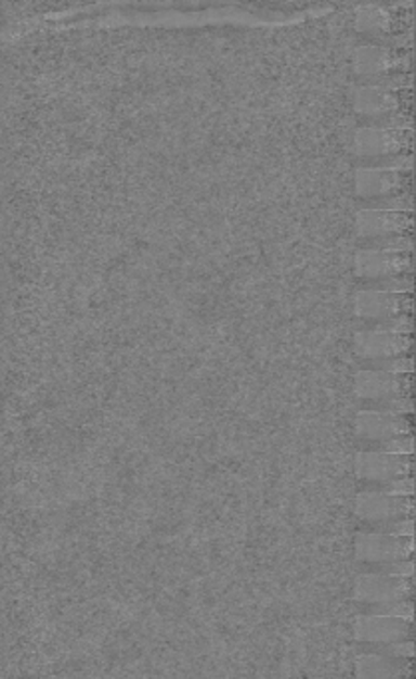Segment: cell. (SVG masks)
Wrapping results in <instances>:
<instances>
[{
    "instance_id": "6da1fadb",
    "label": "cell",
    "mask_w": 416,
    "mask_h": 679,
    "mask_svg": "<svg viewBox=\"0 0 416 679\" xmlns=\"http://www.w3.org/2000/svg\"><path fill=\"white\" fill-rule=\"evenodd\" d=\"M415 556V536H396L385 533H359L355 540V559L363 564L394 562Z\"/></svg>"
},
{
    "instance_id": "7a4b0ae2",
    "label": "cell",
    "mask_w": 416,
    "mask_h": 679,
    "mask_svg": "<svg viewBox=\"0 0 416 679\" xmlns=\"http://www.w3.org/2000/svg\"><path fill=\"white\" fill-rule=\"evenodd\" d=\"M355 514L367 524L415 518V498L363 490L356 495Z\"/></svg>"
},
{
    "instance_id": "3957f363",
    "label": "cell",
    "mask_w": 416,
    "mask_h": 679,
    "mask_svg": "<svg viewBox=\"0 0 416 679\" xmlns=\"http://www.w3.org/2000/svg\"><path fill=\"white\" fill-rule=\"evenodd\" d=\"M415 595L413 576H392L380 572H368L359 576L353 590V598L359 604L375 602H399Z\"/></svg>"
},
{
    "instance_id": "277c9868",
    "label": "cell",
    "mask_w": 416,
    "mask_h": 679,
    "mask_svg": "<svg viewBox=\"0 0 416 679\" xmlns=\"http://www.w3.org/2000/svg\"><path fill=\"white\" fill-rule=\"evenodd\" d=\"M355 473L365 483H387L415 474L413 454H392L377 450H361L355 459Z\"/></svg>"
},
{
    "instance_id": "5b68a950",
    "label": "cell",
    "mask_w": 416,
    "mask_h": 679,
    "mask_svg": "<svg viewBox=\"0 0 416 679\" xmlns=\"http://www.w3.org/2000/svg\"><path fill=\"white\" fill-rule=\"evenodd\" d=\"M355 393L361 400L413 397V373L363 369L355 376Z\"/></svg>"
},
{
    "instance_id": "8992f818",
    "label": "cell",
    "mask_w": 416,
    "mask_h": 679,
    "mask_svg": "<svg viewBox=\"0 0 416 679\" xmlns=\"http://www.w3.org/2000/svg\"><path fill=\"white\" fill-rule=\"evenodd\" d=\"M415 311L413 293L373 292L361 290L355 297V316L361 319L411 316Z\"/></svg>"
},
{
    "instance_id": "52a82bcc",
    "label": "cell",
    "mask_w": 416,
    "mask_h": 679,
    "mask_svg": "<svg viewBox=\"0 0 416 679\" xmlns=\"http://www.w3.org/2000/svg\"><path fill=\"white\" fill-rule=\"evenodd\" d=\"M415 624L389 616L363 614L353 624V638L363 643H389L399 640H411Z\"/></svg>"
},
{
    "instance_id": "ba28073f",
    "label": "cell",
    "mask_w": 416,
    "mask_h": 679,
    "mask_svg": "<svg viewBox=\"0 0 416 679\" xmlns=\"http://www.w3.org/2000/svg\"><path fill=\"white\" fill-rule=\"evenodd\" d=\"M415 259L411 252H382V249H365L356 255L355 273L361 280H377L389 276L411 273Z\"/></svg>"
},
{
    "instance_id": "9c48e42d",
    "label": "cell",
    "mask_w": 416,
    "mask_h": 679,
    "mask_svg": "<svg viewBox=\"0 0 416 679\" xmlns=\"http://www.w3.org/2000/svg\"><path fill=\"white\" fill-rule=\"evenodd\" d=\"M415 341L411 333H389V331H359L355 335V353L361 359H382L408 355Z\"/></svg>"
},
{
    "instance_id": "30bf717a",
    "label": "cell",
    "mask_w": 416,
    "mask_h": 679,
    "mask_svg": "<svg viewBox=\"0 0 416 679\" xmlns=\"http://www.w3.org/2000/svg\"><path fill=\"white\" fill-rule=\"evenodd\" d=\"M355 433L359 440H385L399 435H411L413 421L406 414L361 411L356 414Z\"/></svg>"
},
{
    "instance_id": "8fae6325",
    "label": "cell",
    "mask_w": 416,
    "mask_h": 679,
    "mask_svg": "<svg viewBox=\"0 0 416 679\" xmlns=\"http://www.w3.org/2000/svg\"><path fill=\"white\" fill-rule=\"evenodd\" d=\"M413 674L411 657L396 655L367 654L356 657V678L361 679H399Z\"/></svg>"
},
{
    "instance_id": "7c38bea8",
    "label": "cell",
    "mask_w": 416,
    "mask_h": 679,
    "mask_svg": "<svg viewBox=\"0 0 416 679\" xmlns=\"http://www.w3.org/2000/svg\"><path fill=\"white\" fill-rule=\"evenodd\" d=\"M413 228V219L403 214H380L368 212L359 218V233L363 238H379V235H399Z\"/></svg>"
},
{
    "instance_id": "4fadbf2b",
    "label": "cell",
    "mask_w": 416,
    "mask_h": 679,
    "mask_svg": "<svg viewBox=\"0 0 416 679\" xmlns=\"http://www.w3.org/2000/svg\"><path fill=\"white\" fill-rule=\"evenodd\" d=\"M363 614L373 616H389V618H401L406 622L415 619V604L413 600H399V602H375V604H361Z\"/></svg>"
},
{
    "instance_id": "5bb4252c",
    "label": "cell",
    "mask_w": 416,
    "mask_h": 679,
    "mask_svg": "<svg viewBox=\"0 0 416 679\" xmlns=\"http://www.w3.org/2000/svg\"><path fill=\"white\" fill-rule=\"evenodd\" d=\"M359 447L363 450H377V452H392V454H415V438L411 435L385 438V440H359Z\"/></svg>"
},
{
    "instance_id": "9a60e30c",
    "label": "cell",
    "mask_w": 416,
    "mask_h": 679,
    "mask_svg": "<svg viewBox=\"0 0 416 679\" xmlns=\"http://www.w3.org/2000/svg\"><path fill=\"white\" fill-rule=\"evenodd\" d=\"M363 290H373V292L413 293V290H415V280H413L411 273L389 276V278H377V280H367Z\"/></svg>"
},
{
    "instance_id": "2e32d148",
    "label": "cell",
    "mask_w": 416,
    "mask_h": 679,
    "mask_svg": "<svg viewBox=\"0 0 416 679\" xmlns=\"http://www.w3.org/2000/svg\"><path fill=\"white\" fill-rule=\"evenodd\" d=\"M367 331H389V333H411L413 335V329H415V317L411 316H394L382 317V319H367Z\"/></svg>"
},
{
    "instance_id": "e0dca14e",
    "label": "cell",
    "mask_w": 416,
    "mask_h": 679,
    "mask_svg": "<svg viewBox=\"0 0 416 679\" xmlns=\"http://www.w3.org/2000/svg\"><path fill=\"white\" fill-rule=\"evenodd\" d=\"M363 411L377 413L411 414L415 411V402L411 397H392V399L365 400Z\"/></svg>"
},
{
    "instance_id": "ac0fdd59",
    "label": "cell",
    "mask_w": 416,
    "mask_h": 679,
    "mask_svg": "<svg viewBox=\"0 0 416 679\" xmlns=\"http://www.w3.org/2000/svg\"><path fill=\"white\" fill-rule=\"evenodd\" d=\"M365 369L375 371H389V373H413L415 363L411 355H396V357H382V359H363Z\"/></svg>"
},
{
    "instance_id": "d6986e66",
    "label": "cell",
    "mask_w": 416,
    "mask_h": 679,
    "mask_svg": "<svg viewBox=\"0 0 416 679\" xmlns=\"http://www.w3.org/2000/svg\"><path fill=\"white\" fill-rule=\"evenodd\" d=\"M368 490H379V492H389V495H401V497H413L415 495V478L413 476H403V478H394L387 483H367Z\"/></svg>"
},
{
    "instance_id": "ffe728a7",
    "label": "cell",
    "mask_w": 416,
    "mask_h": 679,
    "mask_svg": "<svg viewBox=\"0 0 416 679\" xmlns=\"http://www.w3.org/2000/svg\"><path fill=\"white\" fill-rule=\"evenodd\" d=\"M368 650L375 654L396 655V657H413L415 655V642L413 640H399L389 643H367Z\"/></svg>"
},
{
    "instance_id": "44dd1931",
    "label": "cell",
    "mask_w": 416,
    "mask_h": 679,
    "mask_svg": "<svg viewBox=\"0 0 416 679\" xmlns=\"http://www.w3.org/2000/svg\"><path fill=\"white\" fill-rule=\"evenodd\" d=\"M370 572L380 574H392V576H415V560H394V562H379V564H367Z\"/></svg>"
},
{
    "instance_id": "7402d4cb",
    "label": "cell",
    "mask_w": 416,
    "mask_h": 679,
    "mask_svg": "<svg viewBox=\"0 0 416 679\" xmlns=\"http://www.w3.org/2000/svg\"><path fill=\"white\" fill-rule=\"evenodd\" d=\"M375 533L396 534V536H415V521L404 518V521L375 522L370 524Z\"/></svg>"
}]
</instances>
